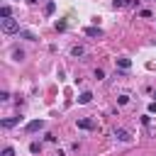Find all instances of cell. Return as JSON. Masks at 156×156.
Returning <instances> with one entry per match:
<instances>
[{"label":"cell","mask_w":156,"mask_h":156,"mask_svg":"<svg viewBox=\"0 0 156 156\" xmlns=\"http://www.w3.org/2000/svg\"><path fill=\"white\" fill-rule=\"evenodd\" d=\"M27 2H37V0H27Z\"/></svg>","instance_id":"24"},{"label":"cell","mask_w":156,"mask_h":156,"mask_svg":"<svg viewBox=\"0 0 156 156\" xmlns=\"http://www.w3.org/2000/svg\"><path fill=\"white\" fill-rule=\"evenodd\" d=\"M105 78V71L102 68H95V80H102Z\"/></svg>","instance_id":"16"},{"label":"cell","mask_w":156,"mask_h":156,"mask_svg":"<svg viewBox=\"0 0 156 156\" xmlns=\"http://www.w3.org/2000/svg\"><path fill=\"white\" fill-rule=\"evenodd\" d=\"M54 12H56V2H54V0H49V2H46V7H44V15H46V17H51Z\"/></svg>","instance_id":"8"},{"label":"cell","mask_w":156,"mask_h":156,"mask_svg":"<svg viewBox=\"0 0 156 156\" xmlns=\"http://www.w3.org/2000/svg\"><path fill=\"white\" fill-rule=\"evenodd\" d=\"M2 156H15V149H12V146H5V149H2Z\"/></svg>","instance_id":"17"},{"label":"cell","mask_w":156,"mask_h":156,"mask_svg":"<svg viewBox=\"0 0 156 156\" xmlns=\"http://www.w3.org/2000/svg\"><path fill=\"white\" fill-rule=\"evenodd\" d=\"M85 34H88V37H98V39H100V37H102V29H100V27H88V29H85Z\"/></svg>","instance_id":"9"},{"label":"cell","mask_w":156,"mask_h":156,"mask_svg":"<svg viewBox=\"0 0 156 156\" xmlns=\"http://www.w3.org/2000/svg\"><path fill=\"white\" fill-rule=\"evenodd\" d=\"M154 98H156V95H154Z\"/></svg>","instance_id":"25"},{"label":"cell","mask_w":156,"mask_h":156,"mask_svg":"<svg viewBox=\"0 0 156 156\" xmlns=\"http://www.w3.org/2000/svg\"><path fill=\"white\" fill-rule=\"evenodd\" d=\"M20 37H22V39H27V41H37V34H34V32H29V29H22V32H20Z\"/></svg>","instance_id":"10"},{"label":"cell","mask_w":156,"mask_h":156,"mask_svg":"<svg viewBox=\"0 0 156 156\" xmlns=\"http://www.w3.org/2000/svg\"><path fill=\"white\" fill-rule=\"evenodd\" d=\"M44 127H46L44 119H32V122L24 124V132H27V134H34V132H39V129H44Z\"/></svg>","instance_id":"2"},{"label":"cell","mask_w":156,"mask_h":156,"mask_svg":"<svg viewBox=\"0 0 156 156\" xmlns=\"http://www.w3.org/2000/svg\"><path fill=\"white\" fill-rule=\"evenodd\" d=\"M12 58H15V61H22V58H24V51H22V49H12Z\"/></svg>","instance_id":"13"},{"label":"cell","mask_w":156,"mask_h":156,"mask_svg":"<svg viewBox=\"0 0 156 156\" xmlns=\"http://www.w3.org/2000/svg\"><path fill=\"white\" fill-rule=\"evenodd\" d=\"M115 63H117V68H122V71H129V68H132V61H129L127 56H119V58H115Z\"/></svg>","instance_id":"5"},{"label":"cell","mask_w":156,"mask_h":156,"mask_svg":"<svg viewBox=\"0 0 156 156\" xmlns=\"http://www.w3.org/2000/svg\"><path fill=\"white\" fill-rule=\"evenodd\" d=\"M117 102H119V105H127V102H129V95H127V93H122V95L117 98Z\"/></svg>","instance_id":"15"},{"label":"cell","mask_w":156,"mask_h":156,"mask_svg":"<svg viewBox=\"0 0 156 156\" xmlns=\"http://www.w3.org/2000/svg\"><path fill=\"white\" fill-rule=\"evenodd\" d=\"M17 122H20V117H7V119H2V127H5V129H10V127H15Z\"/></svg>","instance_id":"11"},{"label":"cell","mask_w":156,"mask_h":156,"mask_svg":"<svg viewBox=\"0 0 156 156\" xmlns=\"http://www.w3.org/2000/svg\"><path fill=\"white\" fill-rule=\"evenodd\" d=\"M10 12H12V10H10V5H2V7H0V17H2V20H7V17H10Z\"/></svg>","instance_id":"12"},{"label":"cell","mask_w":156,"mask_h":156,"mask_svg":"<svg viewBox=\"0 0 156 156\" xmlns=\"http://www.w3.org/2000/svg\"><path fill=\"white\" fill-rule=\"evenodd\" d=\"M29 151H32V154H39V151H41V144H39V141H32V144H29Z\"/></svg>","instance_id":"14"},{"label":"cell","mask_w":156,"mask_h":156,"mask_svg":"<svg viewBox=\"0 0 156 156\" xmlns=\"http://www.w3.org/2000/svg\"><path fill=\"white\" fill-rule=\"evenodd\" d=\"M127 0H112V7H124Z\"/></svg>","instance_id":"18"},{"label":"cell","mask_w":156,"mask_h":156,"mask_svg":"<svg viewBox=\"0 0 156 156\" xmlns=\"http://www.w3.org/2000/svg\"><path fill=\"white\" fill-rule=\"evenodd\" d=\"M127 5L129 7H139V0H127Z\"/></svg>","instance_id":"21"},{"label":"cell","mask_w":156,"mask_h":156,"mask_svg":"<svg viewBox=\"0 0 156 156\" xmlns=\"http://www.w3.org/2000/svg\"><path fill=\"white\" fill-rule=\"evenodd\" d=\"M76 124H78V129H98V122L93 117H80Z\"/></svg>","instance_id":"3"},{"label":"cell","mask_w":156,"mask_h":156,"mask_svg":"<svg viewBox=\"0 0 156 156\" xmlns=\"http://www.w3.org/2000/svg\"><path fill=\"white\" fill-rule=\"evenodd\" d=\"M0 29H2V34H20V32H22V29H20V22L12 20V17L0 20Z\"/></svg>","instance_id":"1"},{"label":"cell","mask_w":156,"mask_h":156,"mask_svg":"<svg viewBox=\"0 0 156 156\" xmlns=\"http://www.w3.org/2000/svg\"><path fill=\"white\" fill-rule=\"evenodd\" d=\"M0 100H2V102H7V100H10V93H7V90H2V93H0Z\"/></svg>","instance_id":"20"},{"label":"cell","mask_w":156,"mask_h":156,"mask_svg":"<svg viewBox=\"0 0 156 156\" xmlns=\"http://www.w3.org/2000/svg\"><path fill=\"white\" fill-rule=\"evenodd\" d=\"M112 134H115V139H119V141H132V134H129L127 129H122V127H117Z\"/></svg>","instance_id":"4"},{"label":"cell","mask_w":156,"mask_h":156,"mask_svg":"<svg viewBox=\"0 0 156 156\" xmlns=\"http://www.w3.org/2000/svg\"><path fill=\"white\" fill-rule=\"evenodd\" d=\"M90 100H93V93H90V90H83V93L78 95V102H80V105H88Z\"/></svg>","instance_id":"7"},{"label":"cell","mask_w":156,"mask_h":156,"mask_svg":"<svg viewBox=\"0 0 156 156\" xmlns=\"http://www.w3.org/2000/svg\"><path fill=\"white\" fill-rule=\"evenodd\" d=\"M71 56H73V58H80V56H85V46H80V44H76V46L71 49Z\"/></svg>","instance_id":"6"},{"label":"cell","mask_w":156,"mask_h":156,"mask_svg":"<svg viewBox=\"0 0 156 156\" xmlns=\"http://www.w3.org/2000/svg\"><path fill=\"white\" fill-rule=\"evenodd\" d=\"M66 27H68V24H66V22H63V20H61V22H56V29H58V32H63V29H66Z\"/></svg>","instance_id":"19"},{"label":"cell","mask_w":156,"mask_h":156,"mask_svg":"<svg viewBox=\"0 0 156 156\" xmlns=\"http://www.w3.org/2000/svg\"><path fill=\"white\" fill-rule=\"evenodd\" d=\"M54 156H63V151H56V154H54Z\"/></svg>","instance_id":"23"},{"label":"cell","mask_w":156,"mask_h":156,"mask_svg":"<svg viewBox=\"0 0 156 156\" xmlns=\"http://www.w3.org/2000/svg\"><path fill=\"white\" fill-rule=\"evenodd\" d=\"M149 112H156V100H154V102L149 105Z\"/></svg>","instance_id":"22"}]
</instances>
